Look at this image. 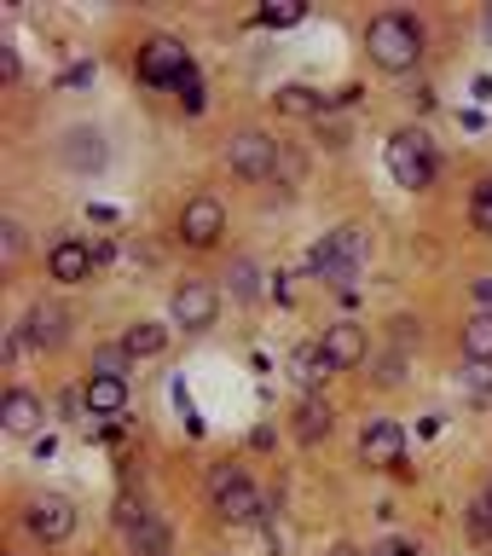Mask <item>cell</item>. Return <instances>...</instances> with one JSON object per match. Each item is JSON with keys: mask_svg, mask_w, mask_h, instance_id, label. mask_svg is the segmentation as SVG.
I'll return each mask as SVG.
<instances>
[{"mask_svg": "<svg viewBox=\"0 0 492 556\" xmlns=\"http://www.w3.org/2000/svg\"><path fill=\"white\" fill-rule=\"evenodd\" d=\"M365 52H371L377 70L406 76V70H417V59H424V24H417L412 12H377L371 24H365Z\"/></svg>", "mask_w": 492, "mask_h": 556, "instance_id": "6da1fadb", "label": "cell"}, {"mask_svg": "<svg viewBox=\"0 0 492 556\" xmlns=\"http://www.w3.org/2000/svg\"><path fill=\"white\" fill-rule=\"evenodd\" d=\"M209 498H215V516L226 521V528H255L261 516H273L278 504L255 493V481L243 476L238 464H215L209 469Z\"/></svg>", "mask_w": 492, "mask_h": 556, "instance_id": "7a4b0ae2", "label": "cell"}, {"mask_svg": "<svg viewBox=\"0 0 492 556\" xmlns=\"http://www.w3.org/2000/svg\"><path fill=\"white\" fill-rule=\"evenodd\" d=\"M365 250H371V232H365V226H337V232H325L319 243H313L307 267H313V278L348 290L359 278V267H365Z\"/></svg>", "mask_w": 492, "mask_h": 556, "instance_id": "3957f363", "label": "cell"}, {"mask_svg": "<svg viewBox=\"0 0 492 556\" xmlns=\"http://www.w3.org/2000/svg\"><path fill=\"white\" fill-rule=\"evenodd\" d=\"M382 163H389L394 186L424 191V186H434L441 156H434V139H429L424 128H400V134H389V146H382Z\"/></svg>", "mask_w": 492, "mask_h": 556, "instance_id": "277c9868", "label": "cell"}, {"mask_svg": "<svg viewBox=\"0 0 492 556\" xmlns=\"http://www.w3.org/2000/svg\"><path fill=\"white\" fill-rule=\"evenodd\" d=\"M134 70H139V81H146V87H180L198 64H191L186 41H174V35H151V41L139 47Z\"/></svg>", "mask_w": 492, "mask_h": 556, "instance_id": "5b68a950", "label": "cell"}, {"mask_svg": "<svg viewBox=\"0 0 492 556\" xmlns=\"http://www.w3.org/2000/svg\"><path fill=\"white\" fill-rule=\"evenodd\" d=\"M220 156H226L232 174H243V180H267V174H278V139L261 134V128H238L220 146Z\"/></svg>", "mask_w": 492, "mask_h": 556, "instance_id": "8992f818", "label": "cell"}, {"mask_svg": "<svg viewBox=\"0 0 492 556\" xmlns=\"http://www.w3.org/2000/svg\"><path fill=\"white\" fill-rule=\"evenodd\" d=\"M24 528L41 539V545H64V539L76 533V504L64 493H35L24 504Z\"/></svg>", "mask_w": 492, "mask_h": 556, "instance_id": "52a82bcc", "label": "cell"}, {"mask_svg": "<svg viewBox=\"0 0 492 556\" xmlns=\"http://www.w3.org/2000/svg\"><path fill=\"white\" fill-rule=\"evenodd\" d=\"M220 232H226V208L215 198H191L180 208V243L186 250H215Z\"/></svg>", "mask_w": 492, "mask_h": 556, "instance_id": "ba28073f", "label": "cell"}, {"mask_svg": "<svg viewBox=\"0 0 492 556\" xmlns=\"http://www.w3.org/2000/svg\"><path fill=\"white\" fill-rule=\"evenodd\" d=\"M319 348H325L330 371H354V365H359L365 354H371V337H365V325H354V319H337V325H325Z\"/></svg>", "mask_w": 492, "mask_h": 556, "instance_id": "9c48e42d", "label": "cell"}, {"mask_svg": "<svg viewBox=\"0 0 492 556\" xmlns=\"http://www.w3.org/2000/svg\"><path fill=\"white\" fill-rule=\"evenodd\" d=\"M215 313H220V295L209 285H180L168 295V319L186 325V330H209V325H215Z\"/></svg>", "mask_w": 492, "mask_h": 556, "instance_id": "30bf717a", "label": "cell"}, {"mask_svg": "<svg viewBox=\"0 0 492 556\" xmlns=\"http://www.w3.org/2000/svg\"><path fill=\"white\" fill-rule=\"evenodd\" d=\"M359 458L371 464V469H400V458H406V434H400V424H389V417L365 424V434H359Z\"/></svg>", "mask_w": 492, "mask_h": 556, "instance_id": "8fae6325", "label": "cell"}, {"mask_svg": "<svg viewBox=\"0 0 492 556\" xmlns=\"http://www.w3.org/2000/svg\"><path fill=\"white\" fill-rule=\"evenodd\" d=\"M17 337L35 342L41 354H59L64 337H70V313H64V307H52V302H35V307L24 313V330H17Z\"/></svg>", "mask_w": 492, "mask_h": 556, "instance_id": "7c38bea8", "label": "cell"}, {"mask_svg": "<svg viewBox=\"0 0 492 556\" xmlns=\"http://www.w3.org/2000/svg\"><path fill=\"white\" fill-rule=\"evenodd\" d=\"M47 273L59 278V285H81V278H93V250H87L81 238H59L47 250Z\"/></svg>", "mask_w": 492, "mask_h": 556, "instance_id": "4fadbf2b", "label": "cell"}, {"mask_svg": "<svg viewBox=\"0 0 492 556\" xmlns=\"http://www.w3.org/2000/svg\"><path fill=\"white\" fill-rule=\"evenodd\" d=\"M41 417H47V406H41V394H29V389H12L0 400V429L7 434H35Z\"/></svg>", "mask_w": 492, "mask_h": 556, "instance_id": "5bb4252c", "label": "cell"}, {"mask_svg": "<svg viewBox=\"0 0 492 556\" xmlns=\"http://www.w3.org/2000/svg\"><path fill=\"white\" fill-rule=\"evenodd\" d=\"M290 429H295V441H302V446H319L325 434L337 429V412H330L325 394H307L302 406H295V424H290Z\"/></svg>", "mask_w": 492, "mask_h": 556, "instance_id": "9a60e30c", "label": "cell"}, {"mask_svg": "<svg viewBox=\"0 0 492 556\" xmlns=\"http://www.w3.org/2000/svg\"><path fill=\"white\" fill-rule=\"evenodd\" d=\"M81 406L93 417H122V406H128V377H87Z\"/></svg>", "mask_w": 492, "mask_h": 556, "instance_id": "2e32d148", "label": "cell"}, {"mask_svg": "<svg viewBox=\"0 0 492 556\" xmlns=\"http://www.w3.org/2000/svg\"><path fill=\"white\" fill-rule=\"evenodd\" d=\"M59 156H64L70 168L93 174V168L104 163V134H99V128H70V134H64V146H59Z\"/></svg>", "mask_w": 492, "mask_h": 556, "instance_id": "e0dca14e", "label": "cell"}, {"mask_svg": "<svg viewBox=\"0 0 492 556\" xmlns=\"http://www.w3.org/2000/svg\"><path fill=\"white\" fill-rule=\"evenodd\" d=\"M122 348H128L134 359H151V354H163L168 348V325H156V319H139L122 330Z\"/></svg>", "mask_w": 492, "mask_h": 556, "instance_id": "ac0fdd59", "label": "cell"}, {"mask_svg": "<svg viewBox=\"0 0 492 556\" xmlns=\"http://www.w3.org/2000/svg\"><path fill=\"white\" fill-rule=\"evenodd\" d=\"M464 359H476V365H492V313H469L464 319Z\"/></svg>", "mask_w": 492, "mask_h": 556, "instance_id": "d6986e66", "label": "cell"}, {"mask_svg": "<svg viewBox=\"0 0 492 556\" xmlns=\"http://www.w3.org/2000/svg\"><path fill=\"white\" fill-rule=\"evenodd\" d=\"M273 104H278V116H319L325 111V93H313V87H278L273 93Z\"/></svg>", "mask_w": 492, "mask_h": 556, "instance_id": "ffe728a7", "label": "cell"}, {"mask_svg": "<svg viewBox=\"0 0 492 556\" xmlns=\"http://www.w3.org/2000/svg\"><path fill=\"white\" fill-rule=\"evenodd\" d=\"M128 545H134V556H168V528L156 516H146L128 528Z\"/></svg>", "mask_w": 492, "mask_h": 556, "instance_id": "44dd1931", "label": "cell"}, {"mask_svg": "<svg viewBox=\"0 0 492 556\" xmlns=\"http://www.w3.org/2000/svg\"><path fill=\"white\" fill-rule=\"evenodd\" d=\"M226 278H232L238 302H255V295H261V267H255V261H232V273H226Z\"/></svg>", "mask_w": 492, "mask_h": 556, "instance_id": "7402d4cb", "label": "cell"}, {"mask_svg": "<svg viewBox=\"0 0 492 556\" xmlns=\"http://www.w3.org/2000/svg\"><path fill=\"white\" fill-rule=\"evenodd\" d=\"M128 359L134 354L122 342L116 348H93V377H128Z\"/></svg>", "mask_w": 492, "mask_h": 556, "instance_id": "603a6c76", "label": "cell"}, {"mask_svg": "<svg viewBox=\"0 0 492 556\" xmlns=\"http://www.w3.org/2000/svg\"><path fill=\"white\" fill-rule=\"evenodd\" d=\"M295 377H302V382H325V377H330V359H325V348H319V342L295 354Z\"/></svg>", "mask_w": 492, "mask_h": 556, "instance_id": "cb8c5ba5", "label": "cell"}, {"mask_svg": "<svg viewBox=\"0 0 492 556\" xmlns=\"http://www.w3.org/2000/svg\"><path fill=\"white\" fill-rule=\"evenodd\" d=\"M469 220H476V232L492 238V174L476 186V198H469Z\"/></svg>", "mask_w": 492, "mask_h": 556, "instance_id": "d4e9b609", "label": "cell"}, {"mask_svg": "<svg viewBox=\"0 0 492 556\" xmlns=\"http://www.w3.org/2000/svg\"><path fill=\"white\" fill-rule=\"evenodd\" d=\"M464 521H469V533H476V539H492V498L476 493V498H469V510H464Z\"/></svg>", "mask_w": 492, "mask_h": 556, "instance_id": "484cf974", "label": "cell"}, {"mask_svg": "<svg viewBox=\"0 0 492 556\" xmlns=\"http://www.w3.org/2000/svg\"><path fill=\"white\" fill-rule=\"evenodd\" d=\"M0 261H7V267L24 261V226L17 220H0Z\"/></svg>", "mask_w": 492, "mask_h": 556, "instance_id": "4316f807", "label": "cell"}, {"mask_svg": "<svg viewBox=\"0 0 492 556\" xmlns=\"http://www.w3.org/2000/svg\"><path fill=\"white\" fill-rule=\"evenodd\" d=\"M417 342H424V325H417L412 313H400V319H394V348H400V354H412Z\"/></svg>", "mask_w": 492, "mask_h": 556, "instance_id": "83f0119b", "label": "cell"}, {"mask_svg": "<svg viewBox=\"0 0 492 556\" xmlns=\"http://www.w3.org/2000/svg\"><path fill=\"white\" fill-rule=\"evenodd\" d=\"M174 93H180L186 111H203V81H198V70H191V76H186L180 87H174Z\"/></svg>", "mask_w": 492, "mask_h": 556, "instance_id": "f1b7e54d", "label": "cell"}, {"mask_svg": "<svg viewBox=\"0 0 492 556\" xmlns=\"http://www.w3.org/2000/svg\"><path fill=\"white\" fill-rule=\"evenodd\" d=\"M261 24H273V29H285V24H302V7H267V12H261Z\"/></svg>", "mask_w": 492, "mask_h": 556, "instance_id": "f546056e", "label": "cell"}, {"mask_svg": "<svg viewBox=\"0 0 492 556\" xmlns=\"http://www.w3.org/2000/svg\"><path fill=\"white\" fill-rule=\"evenodd\" d=\"M0 76L17 81V47H12V41H0Z\"/></svg>", "mask_w": 492, "mask_h": 556, "instance_id": "4dcf8cb0", "label": "cell"}, {"mask_svg": "<svg viewBox=\"0 0 492 556\" xmlns=\"http://www.w3.org/2000/svg\"><path fill=\"white\" fill-rule=\"evenodd\" d=\"M365 556H417V545H406V539H389V545L365 551Z\"/></svg>", "mask_w": 492, "mask_h": 556, "instance_id": "1f68e13d", "label": "cell"}, {"mask_svg": "<svg viewBox=\"0 0 492 556\" xmlns=\"http://www.w3.org/2000/svg\"><path fill=\"white\" fill-rule=\"evenodd\" d=\"M325 556H365V551H354V545H330Z\"/></svg>", "mask_w": 492, "mask_h": 556, "instance_id": "d6a6232c", "label": "cell"}, {"mask_svg": "<svg viewBox=\"0 0 492 556\" xmlns=\"http://www.w3.org/2000/svg\"><path fill=\"white\" fill-rule=\"evenodd\" d=\"M481 29H487V47H492V7H487V17H481Z\"/></svg>", "mask_w": 492, "mask_h": 556, "instance_id": "836d02e7", "label": "cell"}, {"mask_svg": "<svg viewBox=\"0 0 492 556\" xmlns=\"http://www.w3.org/2000/svg\"><path fill=\"white\" fill-rule=\"evenodd\" d=\"M481 493H487V498H492V476H487V486H481Z\"/></svg>", "mask_w": 492, "mask_h": 556, "instance_id": "e575fe53", "label": "cell"}]
</instances>
